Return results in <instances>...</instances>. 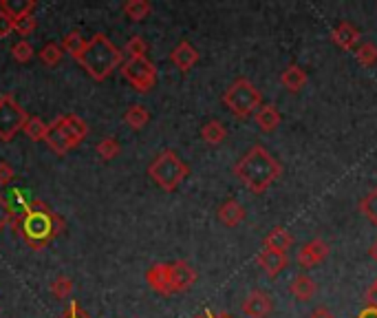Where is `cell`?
I'll list each match as a JSON object with an SVG mask.
<instances>
[{"instance_id": "6da1fadb", "label": "cell", "mask_w": 377, "mask_h": 318, "mask_svg": "<svg viewBox=\"0 0 377 318\" xmlns=\"http://www.w3.org/2000/svg\"><path fill=\"white\" fill-rule=\"evenodd\" d=\"M11 228L33 252H43L64 232L67 224L43 199H31L16 212Z\"/></svg>"}, {"instance_id": "7a4b0ae2", "label": "cell", "mask_w": 377, "mask_h": 318, "mask_svg": "<svg viewBox=\"0 0 377 318\" xmlns=\"http://www.w3.org/2000/svg\"><path fill=\"white\" fill-rule=\"evenodd\" d=\"M234 177H238L249 192L263 194L267 192L278 177L283 175V164L261 144L252 146L238 162L234 164Z\"/></svg>"}, {"instance_id": "3957f363", "label": "cell", "mask_w": 377, "mask_h": 318, "mask_svg": "<svg viewBox=\"0 0 377 318\" xmlns=\"http://www.w3.org/2000/svg\"><path fill=\"white\" fill-rule=\"evenodd\" d=\"M77 62L95 82H104L113 71L124 65V53L113 45L111 38H106L104 33H95L86 43V49Z\"/></svg>"}, {"instance_id": "277c9868", "label": "cell", "mask_w": 377, "mask_h": 318, "mask_svg": "<svg viewBox=\"0 0 377 318\" xmlns=\"http://www.w3.org/2000/svg\"><path fill=\"white\" fill-rule=\"evenodd\" d=\"M148 175L162 190L174 192L188 179L190 166L174 150H162L148 164Z\"/></svg>"}, {"instance_id": "5b68a950", "label": "cell", "mask_w": 377, "mask_h": 318, "mask_svg": "<svg viewBox=\"0 0 377 318\" xmlns=\"http://www.w3.org/2000/svg\"><path fill=\"white\" fill-rule=\"evenodd\" d=\"M223 104L234 117L247 119L258 109L263 106V93L256 89V84L247 77H238L225 89L223 93Z\"/></svg>"}, {"instance_id": "8992f818", "label": "cell", "mask_w": 377, "mask_h": 318, "mask_svg": "<svg viewBox=\"0 0 377 318\" xmlns=\"http://www.w3.org/2000/svg\"><path fill=\"white\" fill-rule=\"evenodd\" d=\"M27 119V111L18 104V99L11 93L0 95V142H11L25 128Z\"/></svg>"}, {"instance_id": "52a82bcc", "label": "cell", "mask_w": 377, "mask_h": 318, "mask_svg": "<svg viewBox=\"0 0 377 318\" xmlns=\"http://www.w3.org/2000/svg\"><path fill=\"white\" fill-rule=\"evenodd\" d=\"M119 73L137 93H150L157 84V67L148 57H128Z\"/></svg>"}, {"instance_id": "ba28073f", "label": "cell", "mask_w": 377, "mask_h": 318, "mask_svg": "<svg viewBox=\"0 0 377 318\" xmlns=\"http://www.w3.org/2000/svg\"><path fill=\"white\" fill-rule=\"evenodd\" d=\"M55 122H57L60 131H62V135H64V139H67V144H69L71 150L77 148V146H82V142L89 137V124L79 115H75V113L57 115Z\"/></svg>"}, {"instance_id": "9c48e42d", "label": "cell", "mask_w": 377, "mask_h": 318, "mask_svg": "<svg viewBox=\"0 0 377 318\" xmlns=\"http://www.w3.org/2000/svg\"><path fill=\"white\" fill-rule=\"evenodd\" d=\"M194 283H196V270L188 261L179 258V261L170 263V287H172V294H184Z\"/></svg>"}, {"instance_id": "30bf717a", "label": "cell", "mask_w": 377, "mask_h": 318, "mask_svg": "<svg viewBox=\"0 0 377 318\" xmlns=\"http://www.w3.org/2000/svg\"><path fill=\"white\" fill-rule=\"evenodd\" d=\"M360 40H362V31L357 29L353 23H349V20H342V23H337V25L331 29V43H333L337 49L355 51L357 45H360Z\"/></svg>"}, {"instance_id": "8fae6325", "label": "cell", "mask_w": 377, "mask_h": 318, "mask_svg": "<svg viewBox=\"0 0 377 318\" xmlns=\"http://www.w3.org/2000/svg\"><path fill=\"white\" fill-rule=\"evenodd\" d=\"M327 256H329V243L325 238L315 236L298 250V263H300V268L309 270V268H315L317 263H322Z\"/></svg>"}, {"instance_id": "7c38bea8", "label": "cell", "mask_w": 377, "mask_h": 318, "mask_svg": "<svg viewBox=\"0 0 377 318\" xmlns=\"http://www.w3.org/2000/svg\"><path fill=\"white\" fill-rule=\"evenodd\" d=\"M271 309H274V301L263 290H252L243 301V314L247 318H267Z\"/></svg>"}, {"instance_id": "4fadbf2b", "label": "cell", "mask_w": 377, "mask_h": 318, "mask_svg": "<svg viewBox=\"0 0 377 318\" xmlns=\"http://www.w3.org/2000/svg\"><path fill=\"white\" fill-rule=\"evenodd\" d=\"M146 283L159 296H172L170 287V263H154L146 270Z\"/></svg>"}, {"instance_id": "5bb4252c", "label": "cell", "mask_w": 377, "mask_h": 318, "mask_svg": "<svg viewBox=\"0 0 377 318\" xmlns=\"http://www.w3.org/2000/svg\"><path fill=\"white\" fill-rule=\"evenodd\" d=\"M256 263L261 265V270L269 278H276L281 272H285V268L289 265V256L285 252H276V250L263 248L261 252L256 254Z\"/></svg>"}, {"instance_id": "9a60e30c", "label": "cell", "mask_w": 377, "mask_h": 318, "mask_svg": "<svg viewBox=\"0 0 377 318\" xmlns=\"http://www.w3.org/2000/svg\"><path fill=\"white\" fill-rule=\"evenodd\" d=\"M170 62L179 69L188 73L196 62H198V51L188 43V40H184V43H179L172 51H170Z\"/></svg>"}, {"instance_id": "2e32d148", "label": "cell", "mask_w": 377, "mask_h": 318, "mask_svg": "<svg viewBox=\"0 0 377 318\" xmlns=\"http://www.w3.org/2000/svg\"><path fill=\"white\" fill-rule=\"evenodd\" d=\"M216 216H218V221H221L223 226L227 228H236L238 224H243L245 221V206L243 204H238L236 199H227V202H223L221 206H218L216 210Z\"/></svg>"}, {"instance_id": "e0dca14e", "label": "cell", "mask_w": 377, "mask_h": 318, "mask_svg": "<svg viewBox=\"0 0 377 318\" xmlns=\"http://www.w3.org/2000/svg\"><path fill=\"white\" fill-rule=\"evenodd\" d=\"M254 119H256V126L263 133H274L278 126H281L283 115H281V111H278L276 104H263L254 113Z\"/></svg>"}, {"instance_id": "ac0fdd59", "label": "cell", "mask_w": 377, "mask_h": 318, "mask_svg": "<svg viewBox=\"0 0 377 318\" xmlns=\"http://www.w3.org/2000/svg\"><path fill=\"white\" fill-rule=\"evenodd\" d=\"M291 246H293V236L283 226H274L267 232V236L263 238V248H267V250H276V252H285L287 254Z\"/></svg>"}, {"instance_id": "d6986e66", "label": "cell", "mask_w": 377, "mask_h": 318, "mask_svg": "<svg viewBox=\"0 0 377 318\" xmlns=\"http://www.w3.org/2000/svg\"><path fill=\"white\" fill-rule=\"evenodd\" d=\"M289 292L291 296L296 298V301H309V298L315 296L317 292V283L313 281V278L309 274H296L291 278V283H289Z\"/></svg>"}, {"instance_id": "ffe728a7", "label": "cell", "mask_w": 377, "mask_h": 318, "mask_svg": "<svg viewBox=\"0 0 377 318\" xmlns=\"http://www.w3.org/2000/svg\"><path fill=\"white\" fill-rule=\"evenodd\" d=\"M307 71L300 65H289L283 73H281V84L289 91V93H300L303 87L307 84Z\"/></svg>"}, {"instance_id": "44dd1931", "label": "cell", "mask_w": 377, "mask_h": 318, "mask_svg": "<svg viewBox=\"0 0 377 318\" xmlns=\"http://www.w3.org/2000/svg\"><path fill=\"white\" fill-rule=\"evenodd\" d=\"M227 137V128L223 126V122H218V119H210L201 126V139L208 146H218L223 144Z\"/></svg>"}, {"instance_id": "7402d4cb", "label": "cell", "mask_w": 377, "mask_h": 318, "mask_svg": "<svg viewBox=\"0 0 377 318\" xmlns=\"http://www.w3.org/2000/svg\"><path fill=\"white\" fill-rule=\"evenodd\" d=\"M0 11H5L13 20L23 18L35 11V0H0Z\"/></svg>"}, {"instance_id": "603a6c76", "label": "cell", "mask_w": 377, "mask_h": 318, "mask_svg": "<svg viewBox=\"0 0 377 318\" xmlns=\"http://www.w3.org/2000/svg\"><path fill=\"white\" fill-rule=\"evenodd\" d=\"M86 43H89V40H84L79 31H69L62 38L60 47H62V51L69 53L73 60H79V57H82V53H84V49H86Z\"/></svg>"}, {"instance_id": "cb8c5ba5", "label": "cell", "mask_w": 377, "mask_h": 318, "mask_svg": "<svg viewBox=\"0 0 377 318\" xmlns=\"http://www.w3.org/2000/svg\"><path fill=\"white\" fill-rule=\"evenodd\" d=\"M45 142H47V146L55 153V155H67L71 148H69V144H67V139H64V135H62V131H60V126H57V122L53 119V122L49 124V128H47V137H45Z\"/></svg>"}, {"instance_id": "d4e9b609", "label": "cell", "mask_w": 377, "mask_h": 318, "mask_svg": "<svg viewBox=\"0 0 377 318\" xmlns=\"http://www.w3.org/2000/svg\"><path fill=\"white\" fill-rule=\"evenodd\" d=\"M124 122H126L133 131H142V128L150 122V113H148L142 104H130L128 111L124 113Z\"/></svg>"}, {"instance_id": "484cf974", "label": "cell", "mask_w": 377, "mask_h": 318, "mask_svg": "<svg viewBox=\"0 0 377 318\" xmlns=\"http://www.w3.org/2000/svg\"><path fill=\"white\" fill-rule=\"evenodd\" d=\"M122 9H124L126 18H130L133 23H142V20H146L152 13V5L148 3V0H128V3H124Z\"/></svg>"}, {"instance_id": "4316f807", "label": "cell", "mask_w": 377, "mask_h": 318, "mask_svg": "<svg viewBox=\"0 0 377 318\" xmlns=\"http://www.w3.org/2000/svg\"><path fill=\"white\" fill-rule=\"evenodd\" d=\"M357 208H360V212L368 219V224L377 228V186L360 199Z\"/></svg>"}, {"instance_id": "83f0119b", "label": "cell", "mask_w": 377, "mask_h": 318, "mask_svg": "<svg viewBox=\"0 0 377 318\" xmlns=\"http://www.w3.org/2000/svg\"><path fill=\"white\" fill-rule=\"evenodd\" d=\"M47 128H49V124L45 122V119H40V117H35V115H29L23 133L31 139V142H45Z\"/></svg>"}, {"instance_id": "f1b7e54d", "label": "cell", "mask_w": 377, "mask_h": 318, "mask_svg": "<svg viewBox=\"0 0 377 318\" xmlns=\"http://www.w3.org/2000/svg\"><path fill=\"white\" fill-rule=\"evenodd\" d=\"M38 57H40V62H43L45 67H55V65L62 62L64 51H62V47H60L57 43H47L43 49L38 51Z\"/></svg>"}, {"instance_id": "f546056e", "label": "cell", "mask_w": 377, "mask_h": 318, "mask_svg": "<svg viewBox=\"0 0 377 318\" xmlns=\"http://www.w3.org/2000/svg\"><path fill=\"white\" fill-rule=\"evenodd\" d=\"M119 150H122V146H119L115 137H104L102 142H97V146H95V153L102 162H111V159H115L119 155Z\"/></svg>"}, {"instance_id": "4dcf8cb0", "label": "cell", "mask_w": 377, "mask_h": 318, "mask_svg": "<svg viewBox=\"0 0 377 318\" xmlns=\"http://www.w3.org/2000/svg\"><path fill=\"white\" fill-rule=\"evenodd\" d=\"M355 57L362 67H375L377 65V45L375 43H362L355 49Z\"/></svg>"}, {"instance_id": "1f68e13d", "label": "cell", "mask_w": 377, "mask_h": 318, "mask_svg": "<svg viewBox=\"0 0 377 318\" xmlns=\"http://www.w3.org/2000/svg\"><path fill=\"white\" fill-rule=\"evenodd\" d=\"M73 281L69 276H64V274H57L53 281H51V294L55 296V298H60V301H64V298H69L71 294H73Z\"/></svg>"}, {"instance_id": "d6a6232c", "label": "cell", "mask_w": 377, "mask_h": 318, "mask_svg": "<svg viewBox=\"0 0 377 318\" xmlns=\"http://www.w3.org/2000/svg\"><path fill=\"white\" fill-rule=\"evenodd\" d=\"M33 47L27 43V40H20V43H16L13 47H11V57L16 60L18 65H27L29 60L33 57Z\"/></svg>"}, {"instance_id": "836d02e7", "label": "cell", "mask_w": 377, "mask_h": 318, "mask_svg": "<svg viewBox=\"0 0 377 318\" xmlns=\"http://www.w3.org/2000/svg\"><path fill=\"white\" fill-rule=\"evenodd\" d=\"M35 27H38V20H35L33 13L13 20V31H16L18 35H31V33L35 31Z\"/></svg>"}, {"instance_id": "e575fe53", "label": "cell", "mask_w": 377, "mask_h": 318, "mask_svg": "<svg viewBox=\"0 0 377 318\" xmlns=\"http://www.w3.org/2000/svg\"><path fill=\"white\" fill-rule=\"evenodd\" d=\"M126 53L128 57H146L148 53V43L142 35H133L126 43Z\"/></svg>"}, {"instance_id": "d590c367", "label": "cell", "mask_w": 377, "mask_h": 318, "mask_svg": "<svg viewBox=\"0 0 377 318\" xmlns=\"http://www.w3.org/2000/svg\"><path fill=\"white\" fill-rule=\"evenodd\" d=\"M13 216H16V212H13V208L9 206L7 197L0 194V230H5L7 226H11V224H13Z\"/></svg>"}, {"instance_id": "8d00e7d4", "label": "cell", "mask_w": 377, "mask_h": 318, "mask_svg": "<svg viewBox=\"0 0 377 318\" xmlns=\"http://www.w3.org/2000/svg\"><path fill=\"white\" fill-rule=\"evenodd\" d=\"M16 179V170H13V166L9 164V162H3L0 159V188L3 186H9L11 182Z\"/></svg>"}, {"instance_id": "74e56055", "label": "cell", "mask_w": 377, "mask_h": 318, "mask_svg": "<svg viewBox=\"0 0 377 318\" xmlns=\"http://www.w3.org/2000/svg\"><path fill=\"white\" fill-rule=\"evenodd\" d=\"M57 318H91V316H89V312H84L82 307H79L77 301H71V305L62 314H60Z\"/></svg>"}, {"instance_id": "f35d334b", "label": "cell", "mask_w": 377, "mask_h": 318, "mask_svg": "<svg viewBox=\"0 0 377 318\" xmlns=\"http://www.w3.org/2000/svg\"><path fill=\"white\" fill-rule=\"evenodd\" d=\"M13 31V18L7 16L5 11H0V38H7Z\"/></svg>"}, {"instance_id": "ab89813d", "label": "cell", "mask_w": 377, "mask_h": 318, "mask_svg": "<svg viewBox=\"0 0 377 318\" xmlns=\"http://www.w3.org/2000/svg\"><path fill=\"white\" fill-rule=\"evenodd\" d=\"M364 301H366V305H371V307H377V281L366 290V294H364Z\"/></svg>"}, {"instance_id": "60d3db41", "label": "cell", "mask_w": 377, "mask_h": 318, "mask_svg": "<svg viewBox=\"0 0 377 318\" xmlns=\"http://www.w3.org/2000/svg\"><path fill=\"white\" fill-rule=\"evenodd\" d=\"M309 318H335V314H333L331 309H327V307H315V309L309 314Z\"/></svg>"}, {"instance_id": "b9f144b4", "label": "cell", "mask_w": 377, "mask_h": 318, "mask_svg": "<svg viewBox=\"0 0 377 318\" xmlns=\"http://www.w3.org/2000/svg\"><path fill=\"white\" fill-rule=\"evenodd\" d=\"M357 318H377V307H371V305H366L362 312H360V316Z\"/></svg>"}, {"instance_id": "7bdbcfd3", "label": "cell", "mask_w": 377, "mask_h": 318, "mask_svg": "<svg viewBox=\"0 0 377 318\" xmlns=\"http://www.w3.org/2000/svg\"><path fill=\"white\" fill-rule=\"evenodd\" d=\"M368 256H371L373 261L377 263V238H375V241L371 243V248H368Z\"/></svg>"}, {"instance_id": "ee69618b", "label": "cell", "mask_w": 377, "mask_h": 318, "mask_svg": "<svg viewBox=\"0 0 377 318\" xmlns=\"http://www.w3.org/2000/svg\"><path fill=\"white\" fill-rule=\"evenodd\" d=\"M192 318H216V314L210 312V309H206V312H201V314H194Z\"/></svg>"}, {"instance_id": "f6af8a7d", "label": "cell", "mask_w": 377, "mask_h": 318, "mask_svg": "<svg viewBox=\"0 0 377 318\" xmlns=\"http://www.w3.org/2000/svg\"><path fill=\"white\" fill-rule=\"evenodd\" d=\"M216 318H234V316H230L227 312H218V314H216Z\"/></svg>"}]
</instances>
